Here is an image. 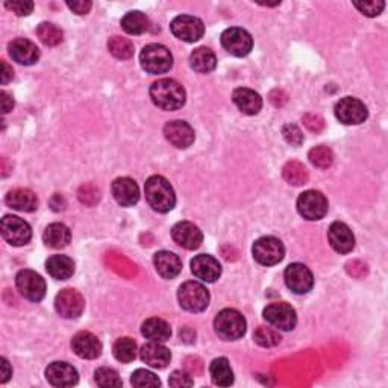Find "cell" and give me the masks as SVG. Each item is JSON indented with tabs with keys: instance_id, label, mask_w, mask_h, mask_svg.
<instances>
[{
	"instance_id": "cell-1",
	"label": "cell",
	"mask_w": 388,
	"mask_h": 388,
	"mask_svg": "<svg viewBox=\"0 0 388 388\" xmlns=\"http://www.w3.org/2000/svg\"><path fill=\"white\" fill-rule=\"evenodd\" d=\"M150 98L158 108L164 111H176L184 107L185 90L173 79H159L150 87Z\"/></svg>"
},
{
	"instance_id": "cell-2",
	"label": "cell",
	"mask_w": 388,
	"mask_h": 388,
	"mask_svg": "<svg viewBox=\"0 0 388 388\" xmlns=\"http://www.w3.org/2000/svg\"><path fill=\"white\" fill-rule=\"evenodd\" d=\"M149 205L158 213H169L174 208L176 196L170 182L162 176H150L145 185Z\"/></svg>"
},
{
	"instance_id": "cell-3",
	"label": "cell",
	"mask_w": 388,
	"mask_h": 388,
	"mask_svg": "<svg viewBox=\"0 0 388 388\" xmlns=\"http://www.w3.org/2000/svg\"><path fill=\"white\" fill-rule=\"evenodd\" d=\"M140 63L147 73L162 75L167 73L173 65V56L167 47L161 44H147L140 55Z\"/></svg>"
},
{
	"instance_id": "cell-4",
	"label": "cell",
	"mask_w": 388,
	"mask_h": 388,
	"mask_svg": "<svg viewBox=\"0 0 388 388\" xmlns=\"http://www.w3.org/2000/svg\"><path fill=\"white\" fill-rule=\"evenodd\" d=\"M179 305L190 313H202L209 305V291L201 282L188 280L179 287L178 291Z\"/></svg>"
},
{
	"instance_id": "cell-5",
	"label": "cell",
	"mask_w": 388,
	"mask_h": 388,
	"mask_svg": "<svg viewBox=\"0 0 388 388\" xmlns=\"http://www.w3.org/2000/svg\"><path fill=\"white\" fill-rule=\"evenodd\" d=\"M214 327L219 337L228 342L238 340L246 334V319L237 310H223L217 314L214 320Z\"/></svg>"
},
{
	"instance_id": "cell-6",
	"label": "cell",
	"mask_w": 388,
	"mask_h": 388,
	"mask_svg": "<svg viewBox=\"0 0 388 388\" xmlns=\"http://www.w3.org/2000/svg\"><path fill=\"white\" fill-rule=\"evenodd\" d=\"M252 253L256 263L270 267L284 260L285 248L282 241L275 237H261L255 241Z\"/></svg>"
},
{
	"instance_id": "cell-7",
	"label": "cell",
	"mask_w": 388,
	"mask_h": 388,
	"mask_svg": "<svg viewBox=\"0 0 388 388\" xmlns=\"http://www.w3.org/2000/svg\"><path fill=\"white\" fill-rule=\"evenodd\" d=\"M2 237L13 246H25L32 238V229L29 223L17 216H5L0 223Z\"/></svg>"
},
{
	"instance_id": "cell-8",
	"label": "cell",
	"mask_w": 388,
	"mask_h": 388,
	"mask_svg": "<svg viewBox=\"0 0 388 388\" xmlns=\"http://www.w3.org/2000/svg\"><path fill=\"white\" fill-rule=\"evenodd\" d=\"M16 285L20 295L31 302H40L46 296V282L33 270H21V272H19Z\"/></svg>"
},
{
	"instance_id": "cell-9",
	"label": "cell",
	"mask_w": 388,
	"mask_h": 388,
	"mask_svg": "<svg viewBox=\"0 0 388 388\" xmlns=\"http://www.w3.org/2000/svg\"><path fill=\"white\" fill-rule=\"evenodd\" d=\"M264 319L280 331H291V329L296 327L298 323V315L295 308L285 302H278V303H270L268 307L264 310Z\"/></svg>"
},
{
	"instance_id": "cell-10",
	"label": "cell",
	"mask_w": 388,
	"mask_h": 388,
	"mask_svg": "<svg viewBox=\"0 0 388 388\" xmlns=\"http://www.w3.org/2000/svg\"><path fill=\"white\" fill-rule=\"evenodd\" d=\"M170 29L176 38L187 43L199 41L205 32L204 21L194 16H178L172 21Z\"/></svg>"
},
{
	"instance_id": "cell-11",
	"label": "cell",
	"mask_w": 388,
	"mask_h": 388,
	"mask_svg": "<svg viewBox=\"0 0 388 388\" xmlns=\"http://www.w3.org/2000/svg\"><path fill=\"white\" fill-rule=\"evenodd\" d=\"M299 214L307 220H320L327 213V199L320 192H305L298 199Z\"/></svg>"
},
{
	"instance_id": "cell-12",
	"label": "cell",
	"mask_w": 388,
	"mask_h": 388,
	"mask_svg": "<svg viewBox=\"0 0 388 388\" xmlns=\"http://www.w3.org/2000/svg\"><path fill=\"white\" fill-rule=\"evenodd\" d=\"M85 300L79 291L73 288H65L58 293L55 299V310L64 319H78L84 313Z\"/></svg>"
},
{
	"instance_id": "cell-13",
	"label": "cell",
	"mask_w": 388,
	"mask_h": 388,
	"mask_svg": "<svg viewBox=\"0 0 388 388\" xmlns=\"http://www.w3.org/2000/svg\"><path fill=\"white\" fill-rule=\"evenodd\" d=\"M221 46L234 56H246L252 51L253 40L248 31L229 28L221 33Z\"/></svg>"
},
{
	"instance_id": "cell-14",
	"label": "cell",
	"mask_w": 388,
	"mask_h": 388,
	"mask_svg": "<svg viewBox=\"0 0 388 388\" xmlns=\"http://www.w3.org/2000/svg\"><path fill=\"white\" fill-rule=\"evenodd\" d=\"M335 115L345 125H361L366 122L369 111L360 99L345 98L335 105Z\"/></svg>"
},
{
	"instance_id": "cell-15",
	"label": "cell",
	"mask_w": 388,
	"mask_h": 388,
	"mask_svg": "<svg viewBox=\"0 0 388 388\" xmlns=\"http://www.w3.org/2000/svg\"><path fill=\"white\" fill-rule=\"evenodd\" d=\"M285 284L287 287L296 293V295H305L314 285V276L311 270L300 263H293L285 268Z\"/></svg>"
},
{
	"instance_id": "cell-16",
	"label": "cell",
	"mask_w": 388,
	"mask_h": 388,
	"mask_svg": "<svg viewBox=\"0 0 388 388\" xmlns=\"http://www.w3.org/2000/svg\"><path fill=\"white\" fill-rule=\"evenodd\" d=\"M172 238L174 243L187 251H194L201 248L204 241V234L192 221H179L172 229Z\"/></svg>"
},
{
	"instance_id": "cell-17",
	"label": "cell",
	"mask_w": 388,
	"mask_h": 388,
	"mask_svg": "<svg viewBox=\"0 0 388 388\" xmlns=\"http://www.w3.org/2000/svg\"><path fill=\"white\" fill-rule=\"evenodd\" d=\"M327 240L338 253H349L355 248V237L350 228L343 221H334L327 231Z\"/></svg>"
},
{
	"instance_id": "cell-18",
	"label": "cell",
	"mask_w": 388,
	"mask_h": 388,
	"mask_svg": "<svg viewBox=\"0 0 388 388\" xmlns=\"http://www.w3.org/2000/svg\"><path fill=\"white\" fill-rule=\"evenodd\" d=\"M46 378L53 387H73L79 381V374L72 364L56 361L46 369Z\"/></svg>"
},
{
	"instance_id": "cell-19",
	"label": "cell",
	"mask_w": 388,
	"mask_h": 388,
	"mask_svg": "<svg viewBox=\"0 0 388 388\" xmlns=\"http://www.w3.org/2000/svg\"><path fill=\"white\" fill-rule=\"evenodd\" d=\"M164 135L167 141L178 149H187L194 143V131L193 127L184 120H173L164 126Z\"/></svg>"
},
{
	"instance_id": "cell-20",
	"label": "cell",
	"mask_w": 388,
	"mask_h": 388,
	"mask_svg": "<svg viewBox=\"0 0 388 388\" xmlns=\"http://www.w3.org/2000/svg\"><path fill=\"white\" fill-rule=\"evenodd\" d=\"M72 349L79 358L94 360L102 354V343L100 340L87 331L78 332L72 340Z\"/></svg>"
},
{
	"instance_id": "cell-21",
	"label": "cell",
	"mask_w": 388,
	"mask_h": 388,
	"mask_svg": "<svg viewBox=\"0 0 388 388\" xmlns=\"http://www.w3.org/2000/svg\"><path fill=\"white\" fill-rule=\"evenodd\" d=\"M192 272L204 282H216L221 275V266L211 255H197L192 261Z\"/></svg>"
},
{
	"instance_id": "cell-22",
	"label": "cell",
	"mask_w": 388,
	"mask_h": 388,
	"mask_svg": "<svg viewBox=\"0 0 388 388\" xmlns=\"http://www.w3.org/2000/svg\"><path fill=\"white\" fill-rule=\"evenodd\" d=\"M111 190L117 204L122 206H134L140 199V188L131 178H117Z\"/></svg>"
},
{
	"instance_id": "cell-23",
	"label": "cell",
	"mask_w": 388,
	"mask_h": 388,
	"mask_svg": "<svg viewBox=\"0 0 388 388\" xmlns=\"http://www.w3.org/2000/svg\"><path fill=\"white\" fill-rule=\"evenodd\" d=\"M9 55L21 65H32L40 60L38 47L26 38H17L9 43Z\"/></svg>"
},
{
	"instance_id": "cell-24",
	"label": "cell",
	"mask_w": 388,
	"mask_h": 388,
	"mask_svg": "<svg viewBox=\"0 0 388 388\" xmlns=\"http://www.w3.org/2000/svg\"><path fill=\"white\" fill-rule=\"evenodd\" d=\"M140 357L147 366L154 369H166L172 360L170 350L158 342H150L141 347Z\"/></svg>"
},
{
	"instance_id": "cell-25",
	"label": "cell",
	"mask_w": 388,
	"mask_h": 388,
	"mask_svg": "<svg viewBox=\"0 0 388 388\" xmlns=\"http://www.w3.org/2000/svg\"><path fill=\"white\" fill-rule=\"evenodd\" d=\"M5 202L9 208L23 211V213H32V211H35L38 206L37 194L28 190V188H16V190H11L5 197Z\"/></svg>"
},
{
	"instance_id": "cell-26",
	"label": "cell",
	"mask_w": 388,
	"mask_h": 388,
	"mask_svg": "<svg viewBox=\"0 0 388 388\" xmlns=\"http://www.w3.org/2000/svg\"><path fill=\"white\" fill-rule=\"evenodd\" d=\"M232 100L246 115H255L263 107L261 96L251 88H237L232 94Z\"/></svg>"
},
{
	"instance_id": "cell-27",
	"label": "cell",
	"mask_w": 388,
	"mask_h": 388,
	"mask_svg": "<svg viewBox=\"0 0 388 388\" xmlns=\"http://www.w3.org/2000/svg\"><path fill=\"white\" fill-rule=\"evenodd\" d=\"M154 264L158 275L164 279H173L182 270V261L179 260V256L167 251L157 252L154 256Z\"/></svg>"
},
{
	"instance_id": "cell-28",
	"label": "cell",
	"mask_w": 388,
	"mask_h": 388,
	"mask_svg": "<svg viewBox=\"0 0 388 388\" xmlns=\"http://www.w3.org/2000/svg\"><path fill=\"white\" fill-rule=\"evenodd\" d=\"M141 334L150 340V342L164 343L170 340L172 329L166 320L158 319V317H152V319H147L143 326H141Z\"/></svg>"
},
{
	"instance_id": "cell-29",
	"label": "cell",
	"mask_w": 388,
	"mask_h": 388,
	"mask_svg": "<svg viewBox=\"0 0 388 388\" xmlns=\"http://www.w3.org/2000/svg\"><path fill=\"white\" fill-rule=\"evenodd\" d=\"M46 270L52 278L65 280L75 273V263L65 255H53L46 261Z\"/></svg>"
},
{
	"instance_id": "cell-30",
	"label": "cell",
	"mask_w": 388,
	"mask_h": 388,
	"mask_svg": "<svg viewBox=\"0 0 388 388\" xmlns=\"http://www.w3.org/2000/svg\"><path fill=\"white\" fill-rule=\"evenodd\" d=\"M43 240L46 246H49L52 249H64L72 240V232L63 223H52L46 228Z\"/></svg>"
},
{
	"instance_id": "cell-31",
	"label": "cell",
	"mask_w": 388,
	"mask_h": 388,
	"mask_svg": "<svg viewBox=\"0 0 388 388\" xmlns=\"http://www.w3.org/2000/svg\"><path fill=\"white\" fill-rule=\"evenodd\" d=\"M190 65L197 73H209L217 65L216 53L208 47H197L190 55Z\"/></svg>"
},
{
	"instance_id": "cell-32",
	"label": "cell",
	"mask_w": 388,
	"mask_h": 388,
	"mask_svg": "<svg viewBox=\"0 0 388 388\" xmlns=\"http://www.w3.org/2000/svg\"><path fill=\"white\" fill-rule=\"evenodd\" d=\"M211 379L219 387H229L234 384V372L226 358H217L209 366Z\"/></svg>"
},
{
	"instance_id": "cell-33",
	"label": "cell",
	"mask_w": 388,
	"mask_h": 388,
	"mask_svg": "<svg viewBox=\"0 0 388 388\" xmlns=\"http://www.w3.org/2000/svg\"><path fill=\"white\" fill-rule=\"evenodd\" d=\"M150 21L146 14L140 11H131L122 19V28L129 35H141L149 31Z\"/></svg>"
},
{
	"instance_id": "cell-34",
	"label": "cell",
	"mask_w": 388,
	"mask_h": 388,
	"mask_svg": "<svg viewBox=\"0 0 388 388\" xmlns=\"http://www.w3.org/2000/svg\"><path fill=\"white\" fill-rule=\"evenodd\" d=\"M112 354H114L117 361L131 362V361H134L137 358V343L134 342L132 338H129V337L119 338L114 343Z\"/></svg>"
},
{
	"instance_id": "cell-35",
	"label": "cell",
	"mask_w": 388,
	"mask_h": 388,
	"mask_svg": "<svg viewBox=\"0 0 388 388\" xmlns=\"http://www.w3.org/2000/svg\"><path fill=\"white\" fill-rule=\"evenodd\" d=\"M108 49L115 56L117 60H131L134 56V44L131 40H127L125 37H119V35H114L111 40L108 41Z\"/></svg>"
},
{
	"instance_id": "cell-36",
	"label": "cell",
	"mask_w": 388,
	"mask_h": 388,
	"mask_svg": "<svg viewBox=\"0 0 388 388\" xmlns=\"http://www.w3.org/2000/svg\"><path fill=\"white\" fill-rule=\"evenodd\" d=\"M282 174H284V179L290 185L300 187V185L308 182L307 169L303 167V164H300L298 161H290L288 164H285V167H284V172H282Z\"/></svg>"
},
{
	"instance_id": "cell-37",
	"label": "cell",
	"mask_w": 388,
	"mask_h": 388,
	"mask_svg": "<svg viewBox=\"0 0 388 388\" xmlns=\"http://www.w3.org/2000/svg\"><path fill=\"white\" fill-rule=\"evenodd\" d=\"M37 35L46 46H56L63 41V31L53 23H41L37 29Z\"/></svg>"
},
{
	"instance_id": "cell-38",
	"label": "cell",
	"mask_w": 388,
	"mask_h": 388,
	"mask_svg": "<svg viewBox=\"0 0 388 388\" xmlns=\"http://www.w3.org/2000/svg\"><path fill=\"white\" fill-rule=\"evenodd\" d=\"M308 158H310L313 166L319 167V169L331 167L332 162H334V154L327 146H317V147L311 149Z\"/></svg>"
},
{
	"instance_id": "cell-39",
	"label": "cell",
	"mask_w": 388,
	"mask_h": 388,
	"mask_svg": "<svg viewBox=\"0 0 388 388\" xmlns=\"http://www.w3.org/2000/svg\"><path fill=\"white\" fill-rule=\"evenodd\" d=\"M253 338L261 347H275L280 343L282 340L278 331H275L273 327H267V326L256 327Z\"/></svg>"
},
{
	"instance_id": "cell-40",
	"label": "cell",
	"mask_w": 388,
	"mask_h": 388,
	"mask_svg": "<svg viewBox=\"0 0 388 388\" xmlns=\"http://www.w3.org/2000/svg\"><path fill=\"white\" fill-rule=\"evenodd\" d=\"M94 379L96 384L102 388H112V387H122V379L119 373L110 367H100L94 373Z\"/></svg>"
},
{
	"instance_id": "cell-41",
	"label": "cell",
	"mask_w": 388,
	"mask_h": 388,
	"mask_svg": "<svg viewBox=\"0 0 388 388\" xmlns=\"http://www.w3.org/2000/svg\"><path fill=\"white\" fill-rule=\"evenodd\" d=\"M131 384L134 387H140V388H146V387H159L161 381L155 373H152L149 370L145 369H138L132 373L131 378Z\"/></svg>"
},
{
	"instance_id": "cell-42",
	"label": "cell",
	"mask_w": 388,
	"mask_h": 388,
	"mask_svg": "<svg viewBox=\"0 0 388 388\" xmlns=\"http://www.w3.org/2000/svg\"><path fill=\"white\" fill-rule=\"evenodd\" d=\"M355 8L360 9V13L367 17H376L382 13L385 8L384 0H364V2H354Z\"/></svg>"
},
{
	"instance_id": "cell-43",
	"label": "cell",
	"mask_w": 388,
	"mask_h": 388,
	"mask_svg": "<svg viewBox=\"0 0 388 388\" xmlns=\"http://www.w3.org/2000/svg\"><path fill=\"white\" fill-rule=\"evenodd\" d=\"M5 6L13 11L17 16H29L33 9V2L29 0H14V2H5Z\"/></svg>"
},
{
	"instance_id": "cell-44",
	"label": "cell",
	"mask_w": 388,
	"mask_h": 388,
	"mask_svg": "<svg viewBox=\"0 0 388 388\" xmlns=\"http://www.w3.org/2000/svg\"><path fill=\"white\" fill-rule=\"evenodd\" d=\"M169 384L172 387H176V388H179V387H193L194 381L192 379V376L182 372V370H174L172 374H170V378H169Z\"/></svg>"
},
{
	"instance_id": "cell-45",
	"label": "cell",
	"mask_w": 388,
	"mask_h": 388,
	"mask_svg": "<svg viewBox=\"0 0 388 388\" xmlns=\"http://www.w3.org/2000/svg\"><path fill=\"white\" fill-rule=\"evenodd\" d=\"M282 132H284V137H285V140L288 141V143L295 145V146H300L302 145L303 135H302L300 129L296 125H287Z\"/></svg>"
},
{
	"instance_id": "cell-46",
	"label": "cell",
	"mask_w": 388,
	"mask_h": 388,
	"mask_svg": "<svg viewBox=\"0 0 388 388\" xmlns=\"http://www.w3.org/2000/svg\"><path fill=\"white\" fill-rule=\"evenodd\" d=\"M67 6L73 11L75 14L78 16H84V14H88V11L91 9L93 4L91 2H84V0H82V2H67Z\"/></svg>"
},
{
	"instance_id": "cell-47",
	"label": "cell",
	"mask_w": 388,
	"mask_h": 388,
	"mask_svg": "<svg viewBox=\"0 0 388 388\" xmlns=\"http://www.w3.org/2000/svg\"><path fill=\"white\" fill-rule=\"evenodd\" d=\"M13 376V369H11L9 362L6 358H2L0 360V382L5 384L8 382V379Z\"/></svg>"
},
{
	"instance_id": "cell-48",
	"label": "cell",
	"mask_w": 388,
	"mask_h": 388,
	"mask_svg": "<svg viewBox=\"0 0 388 388\" xmlns=\"http://www.w3.org/2000/svg\"><path fill=\"white\" fill-rule=\"evenodd\" d=\"M0 98H2V112L8 114V112L13 111V108H14V99L11 98L6 91L0 93Z\"/></svg>"
},
{
	"instance_id": "cell-49",
	"label": "cell",
	"mask_w": 388,
	"mask_h": 388,
	"mask_svg": "<svg viewBox=\"0 0 388 388\" xmlns=\"http://www.w3.org/2000/svg\"><path fill=\"white\" fill-rule=\"evenodd\" d=\"M14 78V72L5 61H2V85H6L8 82Z\"/></svg>"
}]
</instances>
